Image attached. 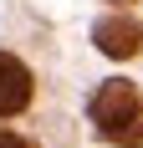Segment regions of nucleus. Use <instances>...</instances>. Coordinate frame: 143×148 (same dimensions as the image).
<instances>
[{
  "label": "nucleus",
  "instance_id": "1",
  "mask_svg": "<svg viewBox=\"0 0 143 148\" xmlns=\"http://www.w3.org/2000/svg\"><path fill=\"white\" fill-rule=\"evenodd\" d=\"M92 128H97L107 143L123 148H143V97L133 82H102L92 92Z\"/></svg>",
  "mask_w": 143,
  "mask_h": 148
},
{
  "label": "nucleus",
  "instance_id": "2",
  "mask_svg": "<svg viewBox=\"0 0 143 148\" xmlns=\"http://www.w3.org/2000/svg\"><path fill=\"white\" fill-rule=\"evenodd\" d=\"M92 41H97L102 56H138L143 51V26L133 15H102L92 26Z\"/></svg>",
  "mask_w": 143,
  "mask_h": 148
},
{
  "label": "nucleus",
  "instance_id": "3",
  "mask_svg": "<svg viewBox=\"0 0 143 148\" xmlns=\"http://www.w3.org/2000/svg\"><path fill=\"white\" fill-rule=\"evenodd\" d=\"M31 92H36V82H31L26 61H15L10 51H0V118L26 112V107H31Z\"/></svg>",
  "mask_w": 143,
  "mask_h": 148
},
{
  "label": "nucleus",
  "instance_id": "4",
  "mask_svg": "<svg viewBox=\"0 0 143 148\" xmlns=\"http://www.w3.org/2000/svg\"><path fill=\"white\" fill-rule=\"evenodd\" d=\"M0 148H31L26 138H15V133H5V128H0Z\"/></svg>",
  "mask_w": 143,
  "mask_h": 148
}]
</instances>
